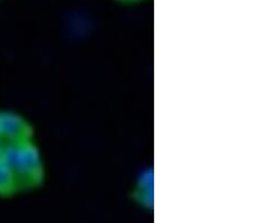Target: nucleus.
Segmentation results:
<instances>
[{"instance_id":"f257e3e1","label":"nucleus","mask_w":253,"mask_h":223,"mask_svg":"<svg viewBox=\"0 0 253 223\" xmlns=\"http://www.w3.org/2000/svg\"><path fill=\"white\" fill-rule=\"evenodd\" d=\"M3 161L13 169L19 190L38 188L45 178V167L42 155L34 141L20 144H6Z\"/></svg>"},{"instance_id":"f03ea898","label":"nucleus","mask_w":253,"mask_h":223,"mask_svg":"<svg viewBox=\"0 0 253 223\" xmlns=\"http://www.w3.org/2000/svg\"><path fill=\"white\" fill-rule=\"evenodd\" d=\"M1 140L6 144H20L34 141V128L25 117L13 111L0 112Z\"/></svg>"},{"instance_id":"7ed1b4c3","label":"nucleus","mask_w":253,"mask_h":223,"mask_svg":"<svg viewBox=\"0 0 253 223\" xmlns=\"http://www.w3.org/2000/svg\"><path fill=\"white\" fill-rule=\"evenodd\" d=\"M19 192V185L9 166L5 161H0V196L10 197Z\"/></svg>"},{"instance_id":"20e7f679","label":"nucleus","mask_w":253,"mask_h":223,"mask_svg":"<svg viewBox=\"0 0 253 223\" xmlns=\"http://www.w3.org/2000/svg\"><path fill=\"white\" fill-rule=\"evenodd\" d=\"M116 1L123 3V5H136V3L144 1V0H116Z\"/></svg>"},{"instance_id":"39448f33","label":"nucleus","mask_w":253,"mask_h":223,"mask_svg":"<svg viewBox=\"0 0 253 223\" xmlns=\"http://www.w3.org/2000/svg\"><path fill=\"white\" fill-rule=\"evenodd\" d=\"M3 152H5V143L0 140V161L3 159Z\"/></svg>"},{"instance_id":"423d86ee","label":"nucleus","mask_w":253,"mask_h":223,"mask_svg":"<svg viewBox=\"0 0 253 223\" xmlns=\"http://www.w3.org/2000/svg\"><path fill=\"white\" fill-rule=\"evenodd\" d=\"M0 140H1V116H0Z\"/></svg>"}]
</instances>
